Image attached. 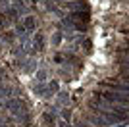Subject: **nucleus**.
Returning <instances> with one entry per match:
<instances>
[{"label": "nucleus", "mask_w": 129, "mask_h": 127, "mask_svg": "<svg viewBox=\"0 0 129 127\" xmlns=\"http://www.w3.org/2000/svg\"><path fill=\"white\" fill-rule=\"evenodd\" d=\"M64 60H66V56H62V54H54V62H56V64H64Z\"/></svg>", "instance_id": "obj_12"}, {"label": "nucleus", "mask_w": 129, "mask_h": 127, "mask_svg": "<svg viewBox=\"0 0 129 127\" xmlns=\"http://www.w3.org/2000/svg\"><path fill=\"white\" fill-rule=\"evenodd\" d=\"M52 42H54V44H58V42H60V35H58V33H56V35H54V39H52Z\"/></svg>", "instance_id": "obj_13"}, {"label": "nucleus", "mask_w": 129, "mask_h": 127, "mask_svg": "<svg viewBox=\"0 0 129 127\" xmlns=\"http://www.w3.org/2000/svg\"><path fill=\"white\" fill-rule=\"evenodd\" d=\"M83 46H85V52H91V46H92V42L89 41V39H85V41H83Z\"/></svg>", "instance_id": "obj_11"}, {"label": "nucleus", "mask_w": 129, "mask_h": 127, "mask_svg": "<svg viewBox=\"0 0 129 127\" xmlns=\"http://www.w3.org/2000/svg\"><path fill=\"white\" fill-rule=\"evenodd\" d=\"M100 87H104L108 90H118V92H127L129 94V83L119 81L118 77H110L106 81H100Z\"/></svg>", "instance_id": "obj_3"}, {"label": "nucleus", "mask_w": 129, "mask_h": 127, "mask_svg": "<svg viewBox=\"0 0 129 127\" xmlns=\"http://www.w3.org/2000/svg\"><path fill=\"white\" fill-rule=\"evenodd\" d=\"M0 110H2V106H0Z\"/></svg>", "instance_id": "obj_15"}, {"label": "nucleus", "mask_w": 129, "mask_h": 127, "mask_svg": "<svg viewBox=\"0 0 129 127\" xmlns=\"http://www.w3.org/2000/svg\"><path fill=\"white\" fill-rule=\"evenodd\" d=\"M70 8L71 12H91L89 4H87L85 0H79V2H70Z\"/></svg>", "instance_id": "obj_5"}, {"label": "nucleus", "mask_w": 129, "mask_h": 127, "mask_svg": "<svg viewBox=\"0 0 129 127\" xmlns=\"http://www.w3.org/2000/svg\"><path fill=\"white\" fill-rule=\"evenodd\" d=\"M6 110L10 114H14V117H17L21 114H25V112H29V106H27V102L23 100L21 96H14V98L6 100Z\"/></svg>", "instance_id": "obj_1"}, {"label": "nucleus", "mask_w": 129, "mask_h": 127, "mask_svg": "<svg viewBox=\"0 0 129 127\" xmlns=\"http://www.w3.org/2000/svg\"><path fill=\"white\" fill-rule=\"evenodd\" d=\"M31 2H39V0H31Z\"/></svg>", "instance_id": "obj_14"}, {"label": "nucleus", "mask_w": 129, "mask_h": 127, "mask_svg": "<svg viewBox=\"0 0 129 127\" xmlns=\"http://www.w3.org/2000/svg\"><path fill=\"white\" fill-rule=\"evenodd\" d=\"M14 94V89H12L10 85H6L4 81H0V98H6V96Z\"/></svg>", "instance_id": "obj_7"}, {"label": "nucleus", "mask_w": 129, "mask_h": 127, "mask_svg": "<svg viewBox=\"0 0 129 127\" xmlns=\"http://www.w3.org/2000/svg\"><path fill=\"white\" fill-rule=\"evenodd\" d=\"M35 44H37V50H41V48H43V35H41V33H37V35H35Z\"/></svg>", "instance_id": "obj_9"}, {"label": "nucleus", "mask_w": 129, "mask_h": 127, "mask_svg": "<svg viewBox=\"0 0 129 127\" xmlns=\"http://www.w3.org/2000/svg\"><path fill=\"white\" fill-rule=\"evenodd\" d=\"M23 27H25V31H33L35 27H37V21H35V17H25V23H23Z\"/></svg>", "instance_id": "obj_8"}, {"label": "nucleus", "mask_w": 129, "mask_h": 127, "mask_svg": "<svg viewBox=\"0 0 129 127\" xmlns=\"http://www.w3.org/2000/svg\"><path fill=\"white\" fill-rule=\"evenodd\" d=\"M12 23H14V21L6 16L4 12H0V31H8V29L12 27Z\"/></svg>", "instance_id": "obj_6"}, {"label": "nucleus", "mask_w": 129, "mask_h": 127, "mask_svg": "<svg viewBox=\"0 0 129 127\" xmlns=\"http://www.w3.org/2000/svg\"><path fill=\"white\" fill-rule=\"evenodd\" d=\"M71 125L73 127H92V125H89V123H85L83 119H75V121H71Z\"/></svg>", "instance_id": "obj_10"}, {"label": "nucleus", "mask_w": 129, "mask_h": 127, "mask_svg": "<svg viewBox=\"0 0 129 127\" xmlns=\"http://www.w3.org/2000/svg\"><path fill=\"white\" fill-rule=\"evenodd\" d=\"M116 66H118V69L129 71V54H119V56H116Z\"/></svg>", "instance_id": "obj_4"}, {"label": "nucleus", "mask_w": 129, "mask_h": 127, "mask_svg": "<svg viewBox=\"0 0 129 127\" xmlns=\"http://www.w3.org/2000/svg\"><path fill=\"white\" fill-rule=\"evenodd\" d=\"M98 94L102 96L104 100L108 102H114V104H119V106H125L129 108V94L127 92H118V90H104V92H98Z\"/></svg>", "instance_id": "obj_2"}]
</instances>
